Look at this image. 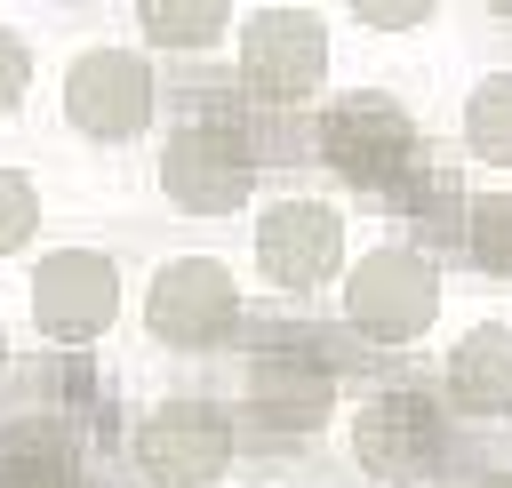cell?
Listing matches in <instances>:
<instances>
[{
  "label": "cell",
  "instance_id": "13",
  "mask_svg": "<svg viewBox=\"0 0 512 488\" xmlns=\"http://www.w3.org/2000/svg\"><path fill=\"white\" fill-rule=\"evenodd\" d=\"M448 392H456V408H472V416H512V328H504V320H480V328L456 336V352H448Z\"/></svg>",
  "mask_w": 512,
  "mask_h": 488
},
{
  "label": "cell",
  "instance_id": "9",
  "mask_svg": "<svg viewBox=\"0 0 512 488\" xmlns=\"http://www.w3.org/2000/svg\"><path fill=\"white\" fill-rule=\"evenodd\" d=\"M120 320V264L104 248H56L32 264V328L48 344H96Z\"/></svg>",
  "mask_w": 512,
  "mask_h": 488
},
{
  "label": "cell",
  "instance_id": "21",
  "mask_svg": "<svg viewBox=\"0 0 512 488\" xmlns=\"http://www.w3.org/2000/svg\"><path fill=\"white\" fill-rule=\"evenodd\" d=\"M0 376H8V320H0Z\"/></svg>",
  "mask_w": 512,
  "mask_h": 488
},
{
  "label": "cell",
  "instance_id": "17",
  "mask_svg": "<svg viewBox=\"0 0 512 488\" xmlns=\"http://www.w3.org/2000/svg\"><path fill=\"white\" fill-rule=\"evenodd\" d=\"M32 232H40V184L24 168H0V256L32 248Z\"/></svg>",
  "mask_w": 512,
  "mask_h": 488
},
{
  "label": "cell",
  "instance_id": "12",
  "mask_svg": "<svg viewBox=\"0 0 512 488\" xmlns=\"http://www.w3.org/2000/svg\"><path fill=\"white\" fill-rule=\"evenodd\" d=\"M0 488H80V440L64 416L0 424Z\"/></svg>",
  "mask_w": 512,
  "mask_h": 488
},
{
  "label": "cell",
  "instance_id": "18",
  "mask_svg": "<svg viewBox=\"0 0 512 488\" xmlns=\"http://www.w3.org/2000/svg\"><path fill=\"white\" fill-rule=\"evenodd\" d=\"M24 88H32V48H24V32L0 24V120L24 104Z\"/></svg>",
  "mask_w": 512,
  "mask_h": 488
},
{
  "label": "cell",
  "instance_id": "7",
  "mask_svg": "<svg viewBox=\"0 0 512 488\" xmlns=\"http://www.w3.org/2000/svg\"><path fill=\"white\" fill-rule=\"evenodd\" d=\"M128 448H136V472L152 488H208V480L232 472V416L216 400L184 392V400L144 408V424H136Z\"/></svg>",
  "mask_w": 512,
  "mask_h": 488
},
{
  "label": "cell",
  "instance_id": "16",
  "mask_svg": "<svg viewBox=\"0 0 512 488\" xmlns=\"http://www.w3.org/2000/svg\"><path fill=\"white\" fill-rule=\"evenodd\" d=\"M464 248H472L480 272L512 280V192H480V200L464 208Z\"/></svg>",
  "mask_w": 512,
  "mask_h": 488
},
{
  "label": "cell",
  "instance_id": "8",
  "mask_svg": "<svg viewBox=\"0 0 512 488\" xmlns=\"http://www.w3.org/2000/svg\"><path fill=\"white\" fill-rule=\"evenodd\" d=\"M344 320L376 344H408L440 320V272L416 248H368L344 272Z\"/></svg>",
  "mask_w": 512,
  "mask_h": 488
},
{
  "label": "cell",
  "instance_id": "4",
  "mask_svg": "<svg viewBox=\"0 0 512 488\" xmlns=\"http://www.w3.org/2000/svg\"><path fill=\"white\" fill-rule=\"evenodd\" d=\"M240 408H248L256 432H280V440L320 432V424L336 416V368L320 360V344L272 336V344H256L248 368H240Z\"/></svg>",
  "mask_w": 512,
  "mask_h": 488
},
{
  "label": "cell",
  "instance_id": "6",
  "mask_svg": "<svg viewBox=\"0 0 512 488\" xmlns=\"http://www.w3.org/2000/svg\"><path fill=\"white\" fill-rule=\"evenodd\" d=\"M152 104H160L152 64H144L136 48H120V40H96V48H80V56L64 64V120H72L80 136H96V144L144 136V128H152Z\"/></svg>",
  "mask_w": 512,
  "mask_h": 488
},
{
  "label": "cell",
  "instance_id": "2",
  "mask_svg": "<svg viewBox=\"0 0 512 488\" xmlns=\"http://www.w3.org/2000/svg\"><path fill=\"white\" fill-rule=\"evenodd\" d=\"M256 176H264L256 168V144L232 120H184L160 144V192L184 216H232V208H248Z\"/></svg>",
  "mask_w": 512,
  "mask_h": 488
},
{
  "label": "cell",
  "instance_id": "3",
  "mask_svg": "<svg viewBox=\"0 0 512 488\" xmlns=\"http://www.w3.org/2000/svg\"><path fill=\"white\" fill-rule=\"evenodd\" d=\"M448 456V424H440V400L432 392H368L360 416H352V464L376 480V488H416L432 480Z\"/></svg>",
  "mask_w": 512,
  "mask_h": 488
},
{
  "label": "cell",
  "instance_id": "11",
  "mask_svg": "<svg viewBox=\"0 0 512 488\" xmlns=\"http://www.w3.org/2000/svg\"><path fill=\"white\" fill-rule=\"evenodd\" d=\"M344 264V216L328 200H272L256 216V272L288 296H312L328 288Z\"/></svg>",
  "mask_w": 512,
  "mask_h": 488
},
{
  "label": "cell",
  "instance_id": "19",
  "mask_svg": "<svg viewBox=\"0 0 512 488\" xmlns=\"http://www.w3.org/2000/svg\"><path fill=\"white\" fill-rule=\"evenodd\" d=\"M352 16H360V24H376V32H408V24H424L432 8H424V0H360Z\"/></svg>",
  "mask_w": 512,
  "mask_h": 488
},
{
  "label": "cell",
  "instance_id": "15",
  "mask_svg": "<svg viewBox=\"0 0 512 488\" xmlns=\"http://www.w3.org/2000/svg\"><path fill=\"white\" fill-rule=\"evenodd\" d=\"M464 144H472V160L512 168V72H488L464 96Z\"/></svg>",
  "mask_w": 512,
  "mask_h": 488
},
{
  "label": "cell",
  "instance_id": "10",
  "mask_svg": "<svg viewBox=\"0 0 512 488\" xmlns=\"http://www.w3.org/2000/svg\"><path fill=\"white\" fill-rule=\"evenodd\" d=\"M328 80V24L312 8H256L240 32V88L264 104H304Z\"/></svg>",
  "mask_w": 512,
  "mask_h": 488
},
{
  "label": "cell",
  "instance_id": "14",
  "mask_svg": "<svg viewBox=\"0 0 512 488\" xmlns=\"http://www.w3.org/2000/svg\"><path fill=\"white\" fill-rule=\"evenodd\" d=\"M136 32L152 48H216L232 32V8L224 0H144L136 8Z\"/></svg>",
  "mask_w": 512,
  "mask_h": 488
},
{
  "label": "cell",
  "instance_id": "1",
  "mask_svg": "<svg viewBox=\"0 0 512 488\" xmlns=\"http://www.w3.org/2000/svg\"><path fill=\"white\" fill-rule=\"evenodd\" d=\"M320 160H328L344 184H360V192L408 184V176H416V120H408V104L384 96V88L336 96V104L320 112Z\"/></svg>",
  "mask_w": 512,
  "mask_h": 488
},
{
  "label": "cell",
  "instance_id": "20",
  "mask_svg": "<svg viewBox=\"0 0 512 488\" xmlns=\"http://www.w3.org/2000/svg\"><path fill=\"white\" fill-rule=\"evenodd\" d=\"M472 488H512V472H480V480H472Z\"/></svg>",
  "mask_w": 512,
  "mask_h": 488
},
{
  "label": "cell",
  "instance_id": "5",
  "mask_svg": "<svg viewBox=\"0 0 512 488\" xmlns=\"http://www.w3.org/2000/svg\"><path fill=\"white\" fill-rule=\"evenodd\" d=\"M240 328V280L216 256H168L144 288V336L168 352H208Z\"/></svg>",
  "mask_w": 512,
  "mask_h": 488
}]
</instances>
